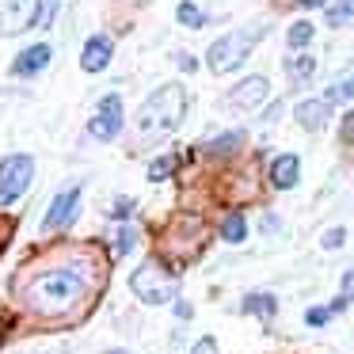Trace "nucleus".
<instances>
[{
	"mask_svg": "<svg viewBox=\"0 0 354 354\" xmlns=\"http://www.w3.org/2000/svg\"><path fill=\"white\" fill-rule=\"evenodd\" d=\"M183 115H187V92L179 84H164V88H156V92L141 103L138 133H141V138H153V141L156 138H168V133L179 130Z\"/></svg>",
	"mask_w": 354,
	"mask_h": 354,
	"instance_id": "1",
	"label": "nucleus"
},
{
	"mask_svg": "<svg viewBox=\"0 0 354 354\" xmlns=\"http://www.w3.org/2000/svg\"><path fill=\"white\" fill-rule=\"evenodd\" d=\"M80 293H84V278H80L77 270H69V267L46 270V274H39L31 286H27V301H31V308H39V313L69 308Z\"/></svg>",
	"mask_w": 354,
	"mask_h": 354,
	"instance_id": "2",
	"label": "nucleus"
},
{
	"mask_svg": "<svg viewBox=\"0 0 354 354\" xmlns=\"http://www.w3.org/2000/svg\"><path fill=\"white\" fill-rule=\"evenodd\" d=\"M259 39H263V27H244V31L221 35V39L209 46V54H206L209 69H214V73H232L255 46H259Z\"/></svg>",
	"mask_w": 354,
	"mask_h": 354,
	"instance_id": "3",
	"label": "nucleus"
},
{
	"mask_svg": "<svg viewBox=\"0 0 354 354\" xmlns=\"http://www.w3.org/2000/svg\"><path fill=\"white\" fill-rule=\"evenodd\" d=\"M130 286H133V293H138L141 301H149V305H164V301L176 297V278H171L156 259L141 263V267L133 270Z\"/></svg>",
	"mask_w": 354,
	"mask_h": 354,
	"instance_id": "4",
	"label": "nucleus"
},
{
	"mask_svg": "<svg viewBox=\"0 0 354 354\" xmlns=\"http://www.w3.org/2000/svg\"><path fill=\"white\" fill-rule=\"evenodd\" d=\"M31 176H35V160L27 153H12L0 160V206L16 202L19 194L31 187Z\"/></svg>",
	"mask_w": 354,
	"mask_h": 354,
	"instance_id": "5",
	"label": "nucleus"
},
{
	"mask_svg": "<svg viewBox=\"0 0 354 354\" xmlns=\"http://www.w3.org/2000/svg\"><path fill=\"white\" fill-rule=\"evenodd\" d=\"M118 130H122V100L111 92L100 100L92 122H88V133H92L95 141H111V138H118Z\"/></svg>",
	"mask_w": 354,
	"mask_h": 354,
	"instance_id": "6",
	"label": "nucleus"
},
{
	"mask_svg": "<svg viewBox=\"0 0 354 354\" xmlns=\"http://www.w3.org/2000/svg\"><path fill=\"white\" fill-rule=\"evenodd\" d=\"M77 214H80V187H65V191L50 202L46 217H42V229H46V232L65 229V225L77 221Z\"/></svg>",
	"mask_w": 354,
	"mask_h": 354,
	"instance_id": "7",
	"label": "nucleus"
},
{
	"mask_svg": "<svg viewBox=\"0 0 354 354\" xmlns=\"http://www.w3.org/2000/svg\"><path fill=\"white\" fill-rule=\"evenodd\" d=\"M267 95H270L267 77H248V80H240V84L229 92V107L255 111V107H263V103H267Z\"/></svg>",
	"mask_w": 354,
	"mask_h": 354,
	"instance_id": "8",
	"label": "nucleus"
},
{
	"mask_svg": "<svg viewBox=\"0 0 354 354\" xmlns=\"http://www.w3.org/2000/svg\"><path fill=\"white\" fill-rule=\"evenodd\" d=\"M35 8H39V0H12L8 8L0 12V27H4V35L27 31L31 24H39V16H35Z\"/></svg>",
	"mask_w": 354,
	"mask_h": 354,
	"instance_id": "9",
	"label": "nucleus"
},
{
	"mask_svg": "<svg viewBox=\"0 0 354 354\" xmlns=\"http://www.w3.org/2000/svg\"><path fill=\"white\" fill-rule=\"evenodd\" d=\"M111 54H115V42H111L107 35H92V39L84 42L80 65H84V73H103L107 62H111Z\"/></svg>",
	"mask_w": 354,
	"mask_h": 354,
	"instance_id": "10",
	"label": "nucleus"
},
{
	"mask_svg": "<svg viewBox=\"0 0 354 354\" xmlns=\"http://www.w3.org/2000/svg\"><path fill=\"white\" fill-rule=\"evenodd\" d=\"M46 65H50V46H46V42H39V46L24 50V54L12 62V73H16V77H35V73H42Z\"/></svg>",
	"mask_w": 354,
	"mask_h": 354,
	"instance_id": "11",
	"label": "nucleus"
},
{
	"mask_svg": "<svg viewBox=\"0 0 354 354\" xmlns=\"http://www.w3.org/2000/svg\"><path fill=\"white\" fill-rule=\"evenodd\" d=\"M297 171H301V160L293 153H282L270 164V183H274L278 191H290V187L297 183Z\"/></svg>",
	"mask_w": 354,
	"mask_h": 354,
	"instance_id": "12",
	"label": "nucleus"
},
{
	"mask_svg": "<svg viewBox=\"0 0 354 354\" xmlns=\"http://www.w3.org/2000/svg\"><path fill=\"white\" fill-rule=\"evenodd\" d=\"M328 115H331V107L324 100H305V103H297V122L305 126V130H320L324 122H328Z\"/></svg>",
	"mask_w": 354,
	"mask_h": 354,
	"instance_id": "13",
	"label": "nucleus"
},
{
	"mask_svg": "<svg viewBox=\"0 0 354 354\" xmlns=\"http://www.w3.org/2000/svg\"><path fill=\"white\" fill-rule=\"evenodd\" d=\"M274 308H278V301L270 297V293H248L244 297V313H255V316H263V320H270Z\"/></svg>",
	"mask_w": 354,
	"mask_h": 354,
	"instance_id": "14",
	"label": "nucleus"
},
{
	"mask_svg": "<svg viewBox=\"0 0 354 354\" xmlns=\"http://www.w3.org/2000/svg\"><path fill=\"white\" fill-rule=\"evenodd\" d=\"M240 145H244V133L232 130V133H225V138L206 141V153H209V156H229V153H236Z\"/></svg>",
	"mask_w": 354,
	"mask_h": 354,
	"instance_id": "15",
	"label": "nucleus"
},
{
	"mask_svg": "<svg viewBox=\"0 0 354 354\" xmlns=\"http://www.w3.org/2000/svg\"><path fill=\"white\" fill-rule=\"evenodd\" d=\"M286 73H290L293 84H305V80L316 73V62L308 54H301V57H293V62H286Z\"/></svg>",
	"mask_w": 354,
	"mask_h": 354,
	"instance_id": "16",
	"label": "nucleus"
},
{
	"mask_svg": "<svg viewBox=\"0 0 354 354\" xmlns=\"http://www.w3.org/2000/svg\"><path fill=\"white\" fill-rule=\"evenodd\" d=\"M221 236L229 240V244H240V240L248 236V221H244V214H229V217H225Z\"/></svg>",
	"mask_w": 354,
	"mask_h": 354,
	"instance_id": "17",
	"label": "nucleus"
},
{
	"mask_svg": "<svg viewBox=\"0 0 354 354\" xmlns=\"http://www.w3.org/2000/svg\"><path fill=\"white\" fill-rule=\"evenodd\" d=\"M351 95H354V69L346 73L343 80H335V84L328 88V95H324V103L331 107V103H343V100H351Z\"/></svg>",
	"mask_w": 354,
	"mask_h": 354,
	"instance_id": "18",
	"label": "nucleus"
},
{
	"mask_svg": "<svg viewBox=\"0 0 354 354\" xmlns=\"http://www.w3.org/2000/svg\"><path fill=\"white\" fill-rule=\"evenodd\" d=\"M286 39H290V46H293V50L308 46V42H313V24H293Z\"/></svg>",
	"mask_w": 354,
	"mask_h": 354,
	"instance_id": "19",
	"label": "nucleus"
},
{
	"mask_svg": "<svg viewBox=\"0 0 354 354\" xmlns=\"http://www.w3.org/2000/svg\"><path fill=\"white\" fill-rule=\"evenodd\" d=\"M346 19H354V0H339L335 8H328V24L331 27L346 24Z\"/></svg>",
	"mask_w": 354,
	"mask_h": 354,
	"instance_id": "20",
	"label": "nucleus"
},
{
	"mask_svg": "<svg viewBox=\"0 0 354 354\" xmlns=\"http://www.w3.org/2000/svg\"><path fill=\"white\" fill-rule=\"evenodd\" d=\"M176 16H179V24H187V27H202V24H206V16H202V12L194 8V4H187V0L179 4Z\"/></svg>",
	"mask_w": 354,
	"mask_h": 354,
	"instance_id": "21",
	"label": "nucleus"
},
{
	"mask_svg": "<svg viewBox=\"0 0 354 354\" xmlns=\"http://www.w3.org/2000/svg\"><path fill=\"white\" fill-rule=\"evenodd\" d=\"M171 168H176V156H160V160H156L153 168H149V179H153V183H160V179L168 176Z\"/></svg>",
	"mask_w": 354,
	"mask_h": 354,
	"instance_id": "22",
	"label": "nucleus"
},
{
	"mask_svg": "<svg viewBox=\"0 0 354 354\" xmlns=\"http://www.w3.org/2000/svg\"><path fill=\"white\" fill-rule=\"evenodd\" d=\"M331 316H335V313H331L328 305H324V308H308V313H305V324H308V328H320V324L331 320Z\"/></svg>",
	"mask_w": 354,
	"mask_h": 354,
	"instance_id": "23",
	"label": "nucleus"
},
{
	"mask_svg": "<svg viewBox=\"0 0 354 354\" xmlns=\"http://www.w3.org/2000/svg\"><path fill=\"white\" fill-rule=\"evenodd\" d=\"M133 240H138V236H133V229H122V232L115 236V252H118V255H130V252H133Z\"/></svg>",
	"mask_w": 354,
	"mask_h": 354,
	"instance_id": "24",
	"label": "nucleus"
},
{
	"mask_svg": "<svg viewBox=\"0 0 354 354\" xmlns=\"http://www.w3.org/2000/svg\"><path fill=\"white\" fill-rule=\"evenodd\" d=\"M343 240H346V232H343V229H328V232H324V248H328V252L343 248Z\"/></svg>",
	"mask_w": 354,
	"mask_h": 354,
	"instance_id": "25",
	"label": "nucleus"
},
{
	"mask_svg": "<svg viewBox=\"0 0 354 354\" xmlns=\"http://www.w3.org/2000/svg\"><path fill=\"white\" fill-rule=\"evenodd\" d=\"M339 138H343V145H354V111L343 118V126H339Z\"/></svg>",
	"mask_w": 354,
	"mask_h": 354,
	"instance_id": "26",
	"label": "nucleus"
},
{
	"mask_svg": "<svg viewBox=\"0 0 354 354\" xmlns=\"http://www.w3.org/2000/svg\"><path fill=\"white\" fill-rule=\"evenodd\" d=\"M339 297H343V301H354V270H346V274H343V286H339Z\"/></svg>",
	"mask_w": 354,
	"mask_h": 354,
	"instance_id": "27",
	"label": "nucleus"
},
{
	"mask_svg": "<svg viewBox=\"0 0 354 354\" xmlns=\"http://www.w3.org/2000/svg\"><path fill=\"white\" fill-rule=\"evenodd\" d=\"M191 354H217V343H214V339H198V343H194V351Z\"/></svg>",
	"mask_w": 354,
	"mask_h": 354,
	"instance_id": "28",
	"label": "nucleus"
},
{
	"mask_svg": "<svg viewBox=\"0 0 354 354\" xmlns=\"http://www.w3.org/2000/svg\"><path fill=\"white\" fill-rule=\"evenodd\" d=\"M130 206H133V202H130V198H122V202H115V221H118V217H130Z\"/></svg>",
	"mask_w": 354,
	"mask_h": 354,
	"instance_id": "29",
	"label": "nucleus"
},
{
	"mask_svg": "<svg viewBox=\"0 0 354 354\" xmlns=\"http://www.w3.org/2000/svg\"><path fill=\"white\" fill-rule=\"evenodd\" d=\"M176 62H179V65H183V69H187V73H194V57H191V54H179V57H176Z\"/></svg>",
	"mask_w": 354,
	"mask_h": 354,
	"instance_id": "30",
	"label": "nucleus"
},
{
	"mask_svg": "<svg viewBox=\"0 0 354 354\" xmlns=\"http://www.w3.org/2000/svg\"><path fill=\"white\" fill-rule=\"evenodd\" d=\"M176 316H183V320H187V316H191V305H187V301H179V305H176Z\"/></svg>",
	"mask_w": 354,
	"mask_h": 354,
	"instance_id": "31",
	"label": "nucleus"
},
{
	"mask_svg": "<svg viewBox=\"0 0 354 354\" xmlns=\"http://www.w3.org/2000/svg\"><path fill=\"white\" fill-rule=\"evenodd\" d=\"M297 4H305V8H320L324 0H297Z\"/></svg>",
	"mask_w": 354,
	"mask_h": 354,
	"instance_id": "32",
	"label": "nucleus"
}]
</instances>
